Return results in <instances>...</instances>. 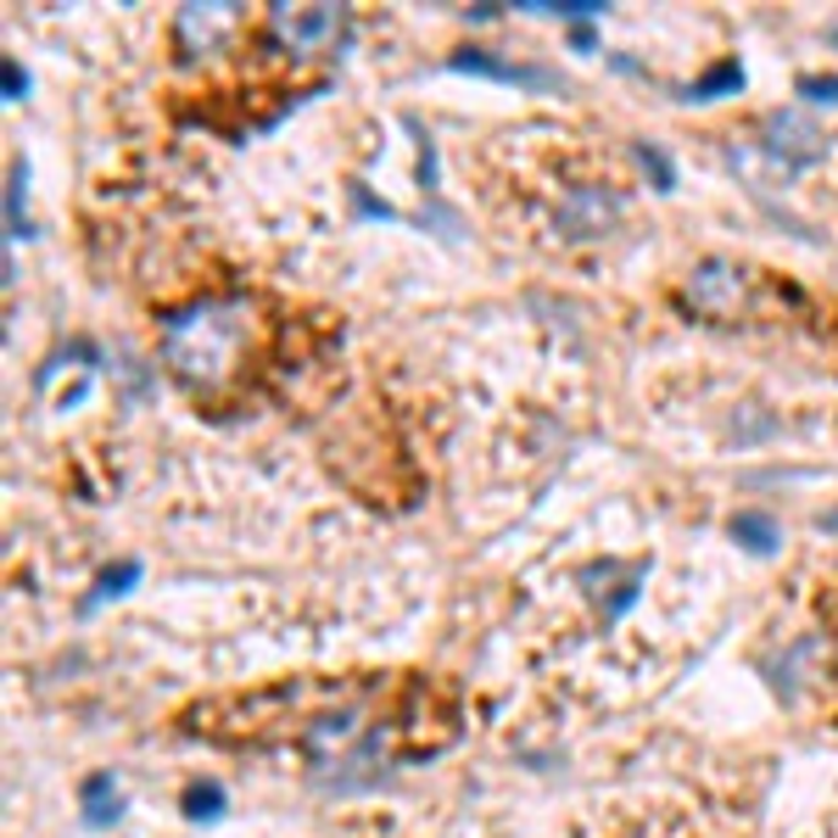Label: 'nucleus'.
Instances as JSON below:
<instances>
[{"instance_id":"f257e3e1","label":"nucleus","mask_w":838,"mask_h":838,"mask_svg":"<svg viewBox=\"0 0 838 838\" xmlns=\"http://www.w3.org/2000/svg\"><path fill=\"white\" fill-rule=\"evenodd\" d=\"M246 347H252V303L246 297H202L163 319V364L196 398H219L240 375Z\"/></svg>"},{"instance_id":"f03ea898","label":"nucleus","mask_w":838,"mask_h":838,"mask_svg":"<svg viewBox=\"0 0 838 838\" xmlns=\"http://www.w3.org/2000/svg\"><path fill=\"white\" fill-rule=\"evenodd\" d=\"M682 303L705 319H737L750 303V269H737L727 258H705L682 285Z\"/></svg>"},{"instance_id":"7ed1b4c3","label":"nucleus","mask_w":838,"mask_h":838,"mask_svg":"<svg viewBox=\"0 0 838 838\" xmlns=\"http://www.w3.org/2000/svg\"><path fill=\"white\" fill-rule=\"evenodd\" d=\"M341 28H347V12L341 7H269V34L285 45V51H330V45L341 39Z\"/></svg>"},{"instance_id":"20e7f679","label":"nucleus","mask_w":838,"mask_h":838,"mask_svg":"<svg viewBox=\"0 0 838 838\" xmlns=\"http://www.w3.org/2000/svg\"><path fill=\"white\" fill-rule=\"evenodd\" d=\"M246 28V12L229 7V0H208V7H179L174 17V45L179 57H208V51H224V45Z\"/></svg>"},{"instance_id":"39448f33","label":"nucleus","mask_w":838,"mask_h":838,"mask_svg":"<svg viewBox=\"0 0 838 838\" xmlns=\"http://www.w3.org/2000/svg\"><path fill=\"white\" fill-rule=\"evenodd\" d=\"M760 145L782 163V168H811V163H822L827 157V134L805 118V113H794V107H777V113H766V123H760Z\"/></svg>"},{"instance_id":"423d86ee","label":"nucleus","mask_w":838,"mask_h":838,"mask_svg":"<svg viewBox=\"0 0 838 838\" xmlns=\"http://www.w3.org/2000/svg\"><path fill=\"white\" fill-rule=\"evenodd\" d=\"M615 219H621V196L604 190V185H576L559 202V229L570 240H599V235L615 229Z\"/></svg>"},{"instance_id":"0eeeda50","label":"nucleus","mask_w":838,"mask_h":838,"mask_svg":"<svg viewBox=\"0 0 838 838\" xmlns=\"http://www.w3.org/2000/svg\"><path fill=\"white\" fill-rule=\"evenodd\" d=\"M448 68H459V73H481V79H504V84H526V90H548V84H554V73H548V68H520V62H498V57L475 51V45H464V51H453V57H448Z\"/></svg>"},{"instance_id":"6e6552de","label":"nucleus","mask_w":838,"mask_h":838,"mask_svg":"<svg viewBox=\"0 0 838 838\" xmlns=\"http://www.w3.org/2000/svg\"><path fill=\"white\" fill-rule=\"evenodd\" d=\"M79 805H84V827H113L123 816V782L113 771H95L84 777L79 788Z\"/></svg>"},{"instance_id":"1a4fd4ad","label":"nucleus","mask_w":838,"mask_h":838,"mask_svg":"<svg viewBox=\"0 0 838 838\" xmlns=\"http://www.w3.org/2000/svg\"><path fill=\"white\" fill-rule=\"evenodd\" d=\"M727 531H732V542H744L750 554H777V548H782V531H777V520H771V515H760V509L732 515V520H727Z\"/></svg>"},{"instance_id":"9d476101","label":"nucleus","mask_w":838,"mask_h":838,"mask_svg":"<svg viewBox=\"0 0 838 838\" xmlns=\"http://www.w3.org/2000/svg\"><path fill=\"white\" fill-rule=\"evenodd\" d=\"M744 90V68H737V57H727V62H716L705 79H694L682 90V102H716V95H737Z\"/></svg>"},{"instance_id":"9b49d317","label":"nucleus","mask_w":838,"mask_h":838,"mask_svg":"<svg viewBox=\"0 0 838 838\" xmlns=\"http://www.w3.org/2000/svg\"><path fill=\"white\" fill-rule=\"evenodd\" d=\"M140 581V559H118L113 570H102V581H95V593L84 599V615L90 610H102L107 599H118V593H129V587Z\"/></svg>"},{"instance_id":"f8f14e48","label":"nucleus","mask_w":838,"mask_h":838,"mask_svg":"<svg viewBox=\"0 0 838 838\" xmlns=\"http://www.w3.org/2000/svg\"><path fill=\"white\" fill-rule=\"evenodd\" d=\"M185 816H190V822H213V816H224V782H219V777L190 782V788H185Z\"/></svg>"},{"instance_id":"ddd939ff","label":"nucleus","mask_w":838,"mask_h":838,"mask_svg":"<svg viewBox=\"0 0 838 838\" xmlns=\"http://www.w3.org/2000/svg\"><path fill=\"white\" fill-rule=\"evenodd\" d=\"M637 163H644V168L654 174V185H660V190H676V168H671V157L660 152L654 140H637Z\"/></svg>"},{"instance_id":"4468645a","label":"nucleus","mask_w":838,"mask_h":838,"mask_svg":"<svg viewBox=\"0 0 838 838\" xmlns=\"http://www.w3.org/2000/svg\"><path fill=\"white\" fill-rule=\"evenodd\" d=\"M23 185H28V168L12 163V190H7V224H12V235H28V224H23Z\"/></svg>"},{"instance_id":"2eb2a0df","label":"nucleus","mask_w":838,"mask_h":838,"mask_svg":"<svg viewBox=\"0 0 838 838\" xmlns=\"http://www.w3.org/2000/svg\"><path fill=\"white\" fill-rule=\"evenodd\" d=\"M800 95H811V102H827V107H833V102H838V73H833V79L805 73V79H800Z\"/></svg>"},{"instance_id":"dca6fc26","label":"nucleus","mask_w":838,"mask_h":838,"mask_svg":"<svg viewBox=\"0 0 838 838\" xmlns=\"http://www.w3.org/2000/svg\"><path fill=\"white\" fill-rule=\"evenodd\" d=\"M23 90H28V73L7 57V102H23Z\"/></svg>"},{"instance_id":"f3484780","label":"nucleus","mask_w":838,"mask_h":838,"mask_svg":"<svg viewBox=\"0 0 838 838\" xmlns=\"http://www.w3.org/2000/svg\"><path fill=\"white\" fill-rule=\"evenodd\" d=\"M570 45H576V51H593V28L576 23V28H570Z\"/></svg>"},{"instance_id":"a211bd4d","label":"nucleus","mask_w":838,"mask_h":838,"mask_svg":"<svg viewBox=\"0 0 838 838\" xmlns=\"http://www.w3.org/2000/svg\"><path fill=\"white\" fill-rule=\"evenodd\" d=\"M816 526H822V531H838V509H822V515H816Z\"/></svg>"}]
</instances>
